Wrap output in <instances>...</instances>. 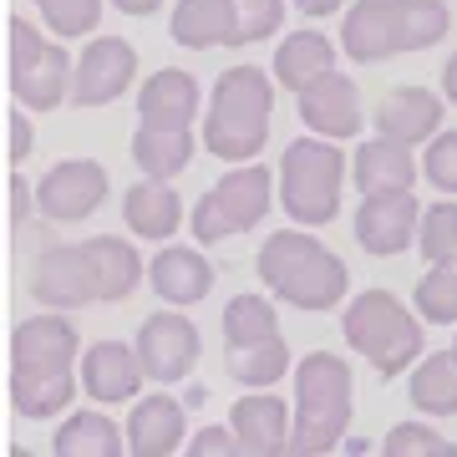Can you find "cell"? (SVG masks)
I'll list each match as a JSON object with an SVG mask.
<instances>
[{
	"mask_svg": "<svg viewBox=\"0 0 457 457\" xmlns=\"http://www.w3.org/2000/svg\"><path fill=\"white\" fill-rule=\"evenodd\" d=\"M11 402L21 417H62L77 402V326L62 311L31 315L11 336Z\"/></svg>",
	"mask_w": 457,
	"mask_h": 457,
	"instance_id": "obj_1",
	"label": "cell"
},
{
	"mask_svg": "<svg viewBox=\"0 0 457 457\" xmlns=\"http://www.w3.org/2000/svg\"><path fill=\"white\" fill-rule=\"evenodd\" d=\"M270 112H275V82L260 66H228L209 92L204 117V153L219 163H254L270 143Z\"/></svg>",
	"mask_w": 457,
	"mask_h": 457,
	"instance_id": "obj_2",
	"label": "cell"
},
{
	"mask_svg": "<svg viewBox=\"0 0 457 457\" xmlns=\"http://www.w3.org/2000/svg\"><path fill=\"white\" fill-rule=\"evenodd\" d=\"M264 290L279 295L295 311H336L351 290V270L305 228H279L260 249Z\"/></svg>",
	"mask_w": 457,
	"mask_h": 457,
	"instance_id": "obj_3",
	"label": "cell"
},
{
	"mask_svg": "<svg viewBox=\"0 0 457 457\" xmlns=\"http://www.w3.org/2000/svg\"><path fill=\"white\" fill-rule=\"evenodd\" d=\"M351 427V366L330 351H311L295 366V437L290 453L315 457L345 442Z\"/></svg>",
	"mask_w": 457,
	"mask_h": 457,
	"instance_id": "obj_4",
	"label": "cell"
},
{
	"mask_svg": "<svg viewBox=\"0 0 457 457\" xmlns=\"http://www.w3.org/2000/svg\"><path fill=\"white\" fill-rule=\"evenodd\" d=\"M341 336L345 345L366 356L381 376H402L411 361H422V315L407 311L392 290H366L356 295L341 315Z\"/></svg>",
	"mask_w": 457,
	"mask_h": 457,
	"instance_id": "obj_5",
	"label": "cell"
},
{
	"mask_svg": "<svg viewBox=\"0 0 457 457\" xmlns=\"http://www.w3.org/2000/svg\"><path fill=\"white\" fill-rule=\"evenodd\" d=\"M341 188H345V153L336 137H295L279 163V204L295 224L320 228L341 213Z\"/></svg>",
	"mask_w": 457,
	"mask_h": 457,
	"instance_id": "obj_6",
	"label": "cell"
},
{
	"mask_svg": "<svg viewBox=\"0 0 457 457\" xmlns=\"http://www.w3.org/2000/svg\"><path fill=\"white\" fill-rule=\"evenodd\" d=\"M270 198H275V173L260 163H234V173L213 183L209 194L194 204V239L198 245H219V239H234L254 228L270 213Z\"/></svg>",
	"mask_w": 457,
	"mask_h": 457,
	"instance_id": "obj_7",
	"label": "cell"
},
{
	"mask_svg": "<svg viewBox=\"0 0 457 457\" xmlns=\"http://www.w3.org/2000/svg\"><path fill=\"white\" fill-rule=\"evenodd\" d=\"M71 77H77V66L56 41H46L26 16L11 21V92L21 107L51 112V107L71 102Z\"/></svg>",
	"mask_w": 457,
	"mask_h": 457,
	"instance_id": "obj_8",
	"label": "cell"
},
{
	"mask_svg": "<svg viewBox=\"0 0 457 457\" xmlns=\"http://www.w3.org/2000/svg\"><path fill=\"white\" fill-rule=\"evenodd\" d=\"M107 168L97 158H62L46 179L36 183V213H46L56 224H82L107 204Z\"/></svg>",
	"mask_w": 457,
	"mask_h": 457,
	"instance_id": "obj_9",
	"label": "cell"
},
{
	"mask_svg": "<svg viewBox=\"0 0 457 457\" xmlns=\"http://www.w3.org/2000/svg\"><path fill=\"white\" fill-rule=\"evenodd\" d=\"M137 356L147 366V381H158V386H173V381H183V376L194 371L198 326L183 315V305L147 315L143 330H137Z\"/></svg>",
	"mask_w": 457,
	"mask_h": 457,
	"instance_id": "obj_10",
	"label": "cell"
},
{
	"mask_svg": "<svg viewBox=\"0 0 457 457\" xmlns=\"http://www.w3.org/2000/svg\"><path fill=\"white\" fill-rule=\"evenodd\" d=\"M132 77H137V46L122 41V36H97L77 62L71 102L77 107H107L132 87Z\"/></svg>",
	"mask_w": 457,
	"mask_h": 457,
	"instance_id": "obj_11",
	"label": "cell"
},
{
	"mask_svg": "<svg viewBox=\"0 0 457 457\" xmlns=\"http://www.w3.org/2000/svg\"><path fill=\"white\" fill-rule=\"evenodd\" d=\"M417 228H422V204L407 194H366L356 209V245L376 260H386V254H402V249L417 239Z\"/></svg>",
	"mask_w": 457,
	"mask_h": 457,
	"instance_id": "obj_12",
	"label": "cell"
},
{
	"mask_svg": "<svg viewBox=\"0 0 457 457\" xmlns=\"http://www.w3.org/2000/svg\"><path fill=\"white\" fill-rule=\"evenodd\" d=\"M31 295L51 311H82L97 295V279H92V264H87V249L82 245H56L46 249L31 270Z\"/></svg>",
	"mask_w": 457,
	"mask_h": 457,
	"instance_id": "obj_13",
	"label": "cell"
},
{
	"mask_svg": "<svg viewBox=\"0 0 457 457\" xmlns=\"http://www.w3.org/2000/svg\"><path fill=\"white\" fill-rule=\"evenodd\" d=\"M228 427L239 432L249 457H275V453H290V437H295V411L279 402L270 386H249L234 411H228Z\"/></svg>",
	"mask_w": 457,
	"mask_h": 457,
	"instance_id": "obj_14",
	"label": "cell"
},
{
	"mask_svg": "<svg viewBox=\"0 0 457 457\" xmlns=\"http://www.w3.org/2000/svg\"><path fill=\"white\" fill-rule=\"evenodd\" d=\"M147 381V366L137 356V345H122V341H97L82 351V392L102 407L112 402H132L143 392Z\"/></svg>",
	"mask_w": 457,
	"mask_h": 457,
	"instance_id": "obj_15",
	"label": "cell"
},
{
	"mask_svg": "<svg viewBox=\"0 0 457 457\" xmlns=\"http://www.w3.org/2000/svg\"><path fill=\"white\" fill-rule=\"evenodd\" d=\"M300 97V122L320 137H356L361 132V92L351 77L341 71H326V77H315L311 87H300L295 92Z\"/></svg>",
	"mask_w": 457,
	"mask_h": 457,
	"instance_id": "obj_16",
	"label": "cell"
},
{
	"mask_svg": "<svg viewBox=\"0 0 457 457\" xmlns=\"http://www.w3.org/2000/svg\"><path fill=\"white\" fill-rule=\"evenodd\" d=\"M188 442V402L168 392L137 396L128 417V453L132 457H173Z\"/></svg>",
	"mask_w": 457,
	"mask_h": 457,
	"instance_id": "obj_17",
	"label": "cell"
},
{
	"mask_svg": "<svg viewBox=\"0 0 457 457\" xmlns=\"http://www.w3.org/2000/svg\"><path fill=\"white\" fill-rule=\"evenodd\" d=\"M341 51L351 62L371 66L386 56H402V31H396V0H356L341 16Z\"/></svg>",
	"mask_w": 457,
	"mask_h": 457,
	"instance_id": "obj_18",
	"label": "cell"
},
{
	"mask_svg": "<svg viewBox=\"0 0 457 457\" xmlns=\"http://www.w3.org/2000/svg\"><path fill=\"white\" fill-rule=\"evenodd\" d=\"M351 179H356L361 198L366 194H407L417 183V158H411V143H396L386 132H376L371 143L356 147L351 158Z\"/></svg>",
	"mask_w": 457,
	"mask_h": 457,
	"instance_id": "obj_19",
	"label": "cell"
},
{
	"mask_svg": "<svg viewBox=\"0 0 457 457\" xmlns=\"http://www.w3.org/2000/svg\"><path fill=\"white\" fill-rule=\"evenodd\" d=\"M147 279H153V290H158L163 305H183L188 311V305H198L213 290V264L188 245H168L163 254H153Z\"/></svg>",
	"mask_w": 457,
	"mask_h": 457,
	"instance_id": "obj_20",
	"label": "cell"
},
{
	"mask_svg": "<svg viewBox=\"0 0 457 457\" xmlns=\"http://www.w3.org/2000/svg\"><path fill=\"white\" fill-rule=\"evenodd\" d=\"M168 31H173V41L188 46V51L239 46V5H234V0H179Z\"/></svg>",
	"mask_w": 457,
	"mask_h": 457,
	"instance_id": "obj_21",
	"label": "cell"
},
{
	"mask_svg": "<svg viewBox=\"0 0 457 457\" xmlns=\"http://www.w3.org/2000/svg\"><path fill=\"white\" fill-rule=\"evenodd\" d=\"M198 92L194 71H183V66H163V71H153L137 92V122H173V128H194L198 117Z\"/></svg>",
	"mask_w": 457,
	"mask_h": 457,
	"instance_id": "obj_22",
	"label": "cell"
},
{
	"mask_svg": "<svg viewBox=\"0 0 457 457\" xmlns=\"http://www.w3.org/2000/svg\"><path fill=\"white\" fill-rule=\"evenodd\" d=\"M376 132H386L396 143H432L442 132V97L422 87H396L392 97L376 107Z\"/></svg>",
	"mask_w": 457,
	"mask_h": 457,
	"instance_id": "obj_23",
	"label": "cell"
},
{
	"mask_svg": "<svg viewBox=\"0 0 457 457\" xmlns=\"http://www.w3.org/2000/svg\"><path fill=\"white\" fill-rule=\"evenodd\" d=\"M122 219H128V228L137 239H158L163 245L168 234H179V224H183V198L173 194L168 179L147 173L143 183H132L122 194Z\"/></svg>",
	"mask_w": 457,
	"mask_h": 457,
	"instance_id": "obj_24",
	"label": "cell"
},
{
	"mask_svg": "<svg viewBox=\"0 0 457 457\" xmlns=\"http://www.w3.org/2000/svg\"><path fill=\"white\" fill-rule=\"evenodd\" d=\"M194 153H198L194 128L137 122V132H132V158H137V168L153 173V179H173V173H183V168L194 163Z\"/></svg>",
	"mask_w": 457,
	"mask_h": 457,
	"instance_id": "obj_25",
	"label": "cell"
},
{
	"mask_svg": "<svg viewBox=\"0 0 457 457\" xmlns=\"http://www.w3.org/2000/svg\"><path fill=\"white\" fill-rule=\"evenodd\" d=\"M336 71V41L326 31H290L275 51V82H285V92L311 87L315 77Z\"/></svg>",
	"mask_w": 457,
	"mask_h": 457,
	"instance_id": "obj_26",
	"label": "cell"
},
{
	"mask_svg": "<svg viewBox=\"0 0 457 457\" xmlns=\"http://www.w3.org/2000/svg\"><path fill=\"white\" fill-rule=\"evenodd\" d=\"M87 264H92V279H97V295L102 300H128L137 290V279H143V254L128 245V239H117V234H97V239H87Z\"/></svg>",
	"mask_w": 457,
	"mask_h": 457,
	"instance_id": "obj_27",
	"label": "cell"
},
{
	"mask_svg": "<svg viewBox=\"0 0 457 457\" xmlns=\"http://www.w3.org/2000/svg\"><path fill=\"white\" fill-rule=\"evenodd\" d=\"M407 392H411V407L422 417H453L457 411V356L453 351L422 356L407 381Z\"/></svg>",
	"mask_w": 457,
	"mask_h": 457,
	"instance_id": "obj_28",
	"label": "cell"
},
{
	"mask_svg": "<svg viewBox=\"0 0 457 457\" xmlns=\"http://www.w3.org/2000/svg\"><path fill=\"white\" fill-rule=\"evenodd\" d=\"M51 453L56 457H117L122 453V432H117V422L102 417V411H71V417L56 427Z\"/></svg>",
	"mask_w": 457,
	"mask_h": 457,
	"instance_id": "obj_29",
	"label": "cell"
},
{
	"mask_svg": "<svg viewBox=\"0 0 457 457\" xmlns=\"http://www.w3.org/2000/svg\"><path fill=\"white\" fill-rule=\"evenodd\" d=\"M224 361L239 386H275L279 376L290 371V345L270 336V341H254V345H228Z\"/></svg>",
	"mask_w": 457,
	"mask_h": 457,
	"instance_id": "obj_30",
	"label": "cell"
},
{
	"mask_svg": "<svg viewBox=\"0 0 457 457\" xmlns=\"http://www.w3.org/2000/svg\"><path fill=\"white\" fill-rule=\"evenodd\" d=\"M279 336V315L264 295H234L224 305V345H254Z\"/></svg>",
	"mask_w": 457,
	"mask_h": 457,
	"instance_id": "obj_31",
	"label": "cell"
},
{
	"mask_svg": "<svg viewBox=\"0 0 457 457\" xmlns=\"http://www.w3.org/2000/svg\"><path fill=\"white\" fill-rule=\"evenodd\" d=\"M453 16L442 0H396V31H402V51H427L447 36Z\"/></svg>",
	"mask_w": 457,
	"mask_h": 457,
	"instance_id": "obj_32",
	"label": "cell"
},
{
	"mask_svg": "<svg viewBox=\"0 0 457 457\" xmlns=\"http://www.w3.org/2000/svg\"><path fill=\"white\" fill-rule=\"evenodd\" d=\"M417 315L432 320V326H457V260L453 264H432L422 279H417Z\"/></svg>",
	"mask_w": 457,
	"mask_h": 457,
	"instance_id": "obj_33",
	"label": "cell"
},
{
	"mask_svg": "<svg viewBox=\"0 0 457 457\" xmlns=\"http://www.w3.org/2000/svg\"><path fill=\"white\" fill-rule=\"evenodd\" d=\"M417 249L432 264H453L457 260V204L447 194L437 204L422 209V228H417Z\"/></svg>",
	"mask_w": 457,
	"mask_h": 457,
	"instance_id": "obj_34",
	"label": "cell"
},
{
	"mask_svg": "<svg viewBox=\"0 0 457 457\" xmlns=\"http://www.w3.org/2000/svg\"><path fill=\"white\" fill-rule=\"evenodd\" d=\"M36 11H41V21H46L62 41H77V36L97 31L102 0H36Z\"/></svg>",
	"mask_w": 457,
	"mask_h": 457,
	"instance_id": "obj_35",
	"label": "cell"
},
{
	"mask_svg": "<svg viewBox=\"0 0 457 457\" xmlns=\"http://www.w3.org/2000/svg\"><path fill=\"white\" fill-rule=\"evenodd\" d=\"M381 453L386 457H427V453H457V442H447L437 427H427V422H396L381 437Z\"/></svg>",
	"mask_w": 457,
	"mask_h": 457,
	"instance_id": "obj_36",
	"label": "cell"
},
{
	"mask_svg": "<svg viewBox=\"0 0 457 457\" xmlns=\"http://www.w3.org/2000/svg\"><path fill=\"white\" fill-rule=\"evenodd\" d=\"M422 179L437 188V194L457 198V128L437 132L427 143V158H422Z\"/></svg>",
	"mask_w": 457,
	"mask_h": 457,
	"instance_id": "obj_37",
	"label": "cell"
},
{
	"mask_svg": "<svg viewBox=\"0 0 457 457\" xmlns=\"http://www.w3.org/2000/svg\"><path fill=\"white\" fill-rule=\"evenodd\" d=\"M239 5V46L270 41L285 26V0H234Z\"/></svg>",
	"mask_w": 457,
	"mask_h": 457,
	"instance_id": "obj_38",
	"label": "cell"
},
{
	"mask_svg": "<svg viewBox=\"0 0 457 457\" xmlns=\"http://www.w3.org/2000/svg\"><path fill=\"white\" fill-rule=\"evenodd\" d=\"M188 453L194 457H239L245 453V442L234 427H204L198 437H188Z\"/></svg>",
	"mask_w": 457,
	"mask_h": 457,
	"instance_id": "obj_39",
	"label": "cell"
},
{
	"mask_svg": "<svg viewBox=\"0 0 457 457\" xmlns=\"http://www.w3.org/2000/svg\"><path fill=\"white\" fill-rule=\"evenodd\" d=\"M31 147H36L31 117H26V112H11V163H26V158H31Z\"/></svg>",
	"mask_w": 457,
	"mask_h": 457,
	"instance_id": "obj_40",
	"label": "cell"
},
{
	"mask_svg": "<svg viewBox=\"0 0 457 457\" xmlns=\"http://www.w3.org/2000/svg\"><path fill=\"white\" fill-rule=\"evenodd\" d=\"M11 209H16V213H11L16 224H26V219H31V183L21 179V173L11 179Z\"/></svg>",
	"mask_w": 457,
	"mask_h": 457,
	"instance_id": "obj_41",
	"label": "cell"
},
{
	"mask_svg": "<svg viewBox=\"0 0 457 457\" xmlns=\"http://www.w3.org/2000/svg\"><path fill=\"white\" fill-rule=\"evenodd\" d=\"M290 5L300 11V16H336V11L351 5V0H290Z\"/></svg>",
	"mask_w": 457,
	"mask_h": 457,
	"instance_id": "obj_42",
	"label": "cell"
},
{
	"mask_svg": "<svg viewBox=\"0 0 457 457\" xmlns=\"http://www.w3.org/2000/svg\"><path fill=\"white\" fill-rule=\"evenodd\" d=\"M442 92H447V102L457 107V51L447 56V66H442Z\"/></svg>",
	"mask_w": 457,
	"mask_h": 457,
	"instance_id": "obj_43",
	"label": "cell"
},
{
	"mask_svg": "<svg viewBox=\"0 0 457 457\" xmlns=\"http://www.w3.org/2000/svg\"><path fill=\"white\" fill-rule=\"evenodd\" d=\"M112 5H117V11H128V16H153L163 0H112Z\"/></svg>",
	"mask_w": 457,
	"mask_h": 457,
	"instance_id": "obj_44",
	"label": "cell"
},
{
	"mask_svg": "<svg viewBox=\"0 0 457 457\" xmlns=\"http://www.w3.org/2000/svg\"><path fill=\"white\" fill-rule=\"evenodd\" d=\"M453 356H457V336H453Z\"/></svg>",
	"mask_w": 457,
	"mask_h": 457,
	"instance_id": "obj_45",
	"label": "cell"
}]
</instances>
